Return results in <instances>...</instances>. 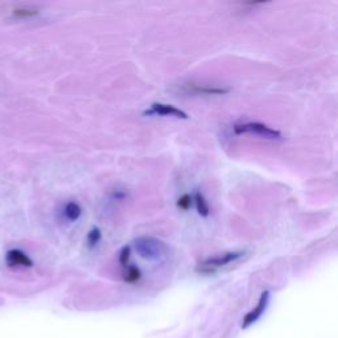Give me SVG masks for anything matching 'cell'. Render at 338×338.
<instances>
[{
    "mask_svg": "<svg viewBox=\"0 0 338 338\" xmlns=\"http://www.w3.org/2000/svg\"><path fill=\"white\" fill-rule=\"evenodd\" d=\"M135 250L144 259H159L165 253L166 246L154 237H140L134 242Z\"/></svg>",
    "mask_w": 338,
    "mask_h": 338,
    "instance_id": "obj_1",
    "label": "cell"
},
{
    "mask_svg": "<svg viewBox=\"0 0 338 338\" xmlns=\"http://www.w3.org/2000/svg\"><path fill=\"white\" fill-rule=\"evenodd\" d=\"M192 205V197L189 194H184L177 200V207L181 210H189Z\"/></svg>",
    "mask_w": 338,
    "mask_h": 338,
    "instance_id": "obj_14",
    "label": "cell"
},
{
    "mask_svg": "<svg viewBox=\"0 0 338 338\" xmlns=\"http://www.w3.org/2000/svg\"><path fill=\"white\" fill-rule=\"evenodd\" d=\"M100 238H102V233L98 227H94V229H91L88 234V244L89 247L93 248L95 247L98 243H99Z\"/></svg>",
    "mask_w": 338,
    "mask_h": 338,
    "instance_id": "obj_11",
    "label": "cell"
},
{
    "mask_svg": "<svg viewBox=\"0 0 338 338\" xmlns=\"http://www.w3.org/2000/svg\"><path fill=\"white\" fill-rule=\"evenodd\" d=\"M144 115H161V116H175L179 119H188V114L182 111V110L177 109L171 104H163V103H154L151 106L150 110L144 111Z\"/></svg>",
    "mask_w": 338,
    "mask_h": 338,
    "instance_id": "obj_4",
    "label": "cell"
},
{
    "mask_svg": "<svg viewBox=\"0 0 338 338\" xmlns=\"http://www.w3.org/2000/svg\"><path fill=\"white\" fill-rule=\"evenodd\" d=\"M269 303V291H264L260 296L259 301H258V305L251 310L250 313H247V316L244 317L243 323H242V328L246 329L250 325H252L253 323H257L259 317L264 313V310L267 309V305Z\"/></svg>",
    "mask_w": 338,
    "mask_h": 338,
    "instance_id": "obj_5",
    "label": "cell"
},
{
    "mask_svg": "<svg viewBox=\"0 0 338 338\" xmlns=\"http://www.w3.org/2000/svg\"><path fill=\"white\" fill-rule=\"evenodd\" d=\"M141 278L140 269L136 266H129L127 267V271L124 273V280L129 283H135L138 282L139 279Z\"/></svg>",
    "mask_w": 338,
    "mask_h": 338,
    "instance_id": "obj_10",
    "label": "cell"
},
{
    "mask_svg": "<svg viewBox=\"0 0 338 338\" xmlns=\"http://www.w3.org/2000/svg\"><path fill=\"white\" fill-rule=\"evenodd\" d=\"M7 264L10 267L15 266H23V267H32L33 262L29 257H27L23 251L20 250H11L7 252L6 257Z\"/></svg>",
    "mask_w": 338,
    "mask_h": 338,
    "instance_id": "obj_6",
    "label": "cell"
},
{
    "mask_svg": "<svg viewBox=\"0 0 338 338\" xmlns=\"http://www.w3.org/2000/svg\"><path fill=\"white\" fill-rule=\"evenodd\" d=\"M82 209L78 204H75V202H69V204L65 206V216L66 218L69 219V221H77V219L81 217Z\"/></svg>",
    "mask_w": 338,
    "mask_h": 338,
    "instance_id": "obj_9",
    "label": "cell"
},
{
    "mask_svg": "<svg viewBox=\"0 0 338 338\" xmlns=\"http://www.w3.org/2000/svg\"><path fill=\"white\" fill-rule=\"evenodd\" d=\"M234 132L237 135L242 134H252L258 135L260 138L269 139V140H278L282 139V132L278 131L275 129H271L268 125L263 124V123L257 122H248V123H241V124H235L233 127Z\"/></svg>",
    "mask_w": 338,
    "mask_h": 338,
    "instance_id": "obj_3",
    "label": "cell"
},
{
    "mask_svg": "<svg viewBox=\"0 0 338 338\" xmlns=\"http://www.w3.org/2000/svg\"><path fill=\"white\" fill-rule=\"evenodd\" d=\"M130 255H131V247L130 246H124L120 251L119 255V262L123 267L129 266V260H130Z\"/></svg>",
    "mask_w": 338,
    "mask_h": 338,
    "instance_id": "obj_13",
    "label": "cell"
},
{
    "mask_svg": "<svg viewBox=\"0 0 338 338\" xmlns=\"http://www.w3.org/2000/svg\"><path fill=\"white\" fill-rule=\"evenodd\" d=\"M194 202H196L197 212L200 216H202V217L209 216V213H210L209 205H207L206 200H205V197L200 193V192H197V193L194 194Z\"/></svg>",
    "mask_w": 338,
    "mask_h": 338,
    "instance_id": "obj_8",
    "label": "cell"
},
{
    "mask_svg": "<svg viewBox=\"0 0 338 338\" xmlns=\"http://www.w3.org/2000/svg\"><path fill=\"white\" fill-rule=\"evenodd\" d=\"M189 88L193 91H196L197 94H206V95H222L227 94L230 89H223V88H210L206 84H194L192 83Z\"/></svg>",
    "mask_w": 338,
    "mask_h": 338,
    "instance_id": "obj_7",
    "label": "cell"
},
{
    "mask_svg": "<svg viewBox=\"0 0 338 338\" xmlns=\"http://www.w3.org/2000/svg\"><path fill=\"white\" fill-rule=\"evenodd\" d=\"M243 255L244 252H242V251H237V252H226L223 253V255L209 258V259L204 260L202 263H200V266L196 268V271H197L198 273H204V275L216 273L217 271H218V268L227 266V264L233 263L235 260L241 259Z\"/></svg>",
    "mask_w": 338,
    "mask_h": 338,
    "instance_id": "obj_2",
    "label": "cell"
},
{
    "mask_svg": "<svg viewBox=\"0 0 338 338\" xmlns=\"http://www.w3.org/2000/svg\"><path fill=\"white\" fill-rule=\"evenodd\" d=\"M13 15L17 17H31V16L38 15L37 10H29V8H16L13 11Z\"/></svg>",
    "mask_w": 338,
    "mask_h": 338,
    "instance_id": "obj_12",
    "label": "cell"
}]
</instances>
